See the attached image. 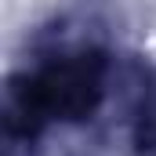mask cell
I'll use <instances>...</instances> for the list:
<instances>
[{
  "mask_svg": "<svg viewBox=\"0 0 156 156\" xmlns=\"http://www.w3.org/2000/svg\"><path fill=\"white\" fill-rule=\"evenodd\" d=\"M134 145L142 153H156V87H149V94L138 105V116H134Z\"/></svg>",
  "mask_w": 156,
  "mask_h": 156,
  "instance_id": "obj_2",
  "label": "cell"
},
{
  "mask_svg": "<svg viewBox=\"0 0 156 156\" xmlns=\"http://www.w3.org/2000/svg\"><path fill=\"white\" fill-rule=\"evenodd\" d=\"M105 94V55L102 51H80L66 55L40 73L15 80L11 102H7V131L18 138H33L51 120L80 123L87 120Z\"/></svg>",
  "mask_w": 156,
  "mask_h": 156,
  "instance_id": "obj_1",
  "label": "cell"
}]
</instances>
